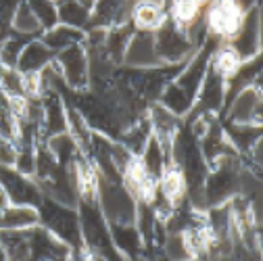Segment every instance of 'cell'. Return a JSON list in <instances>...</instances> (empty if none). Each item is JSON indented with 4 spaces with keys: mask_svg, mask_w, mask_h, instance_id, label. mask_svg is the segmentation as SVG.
<instances>
[{
    "mask_svg": "<svg viewBox=\"0 0 263 261\" xmlns=\"http://www.w3.org/2000/svg\"><path fill=\"white\" fill-rule=\"evenodd\" d=\"M219 42L213 38H205V42L199 46L186 63L184 67L180 69V73L167 84V88L163 90V94L159 96V103L163 107H167L176 117H188L194 101H196V94L201 90V84L207 76L209 69V61H211V52Z\"/></svg>",
    "mask_w": 263,
    "mask_h": 261,
    "instance_id": "cell-1",
    "label": "cell"
},
{
    "mask_svg": "<svg viewBox=\"0 0 263 261\" xmlns=\"http://www.w3.org/2000/svg\"><path fill=\"white\" fill-rule=\"evenodd\" d=\"M78 215L82 228L84 249L98 259L105 261H127L115 247L111 238V226L105 219L96 199H78Z\"/></svg>",
    "mask_w": 263,
    "mask_h": 261,
    "instance_id": "cell-2",
    "label": "cell"
},
{
    "mask_svg": "<svg viewBox=\"0 0 263 261\" xmlns=\"http://www.w3.org/2000/svg\"><path fill=\"white\" fill-rule=\"evenodd\" d=\"M38 223L69 249H84L80 215L76 207L61 205L52 199L42 197L38 205Z\"/></svg>",
    "mask_w": 263,
    "mask_h": 261,
    "instance_id": "cell-3",
    "label": "cell"
},
{
    "mask_svg": "<svg viewBox=\"0 0 263 261\" xmlns=\"http://www.w3.org/2000/svg\"><path fill=\"white\" fill-rule=\"evenodd\" d=\"M96 201H98V207H101L105 219L109 221V226L134 223L138 199L129 192V188L123 184V180H109V178L98 176Z\"/></svg>",
    "mask_w": 263,
    "mask_h": 261,
    "instance_id": "cell-4",
    "label": "cell"
},
{
    "mask_svg": "<svg viewBox=\"0 0 263 261\" xmlns=\"http://www.w3.org/2000/svg\"><path fill=\"white\" fill-rule=\"evenodd\" d=\"M242 7L236 0H209L203 13V25L207 36L217 42H230L245 19Z\"/></svg>",
    "mask_w": 263,
    "mask_h": 261,
    "instance_id": "cell-5",
    "label": "cell"
},
{
    "mask_svg": "<svg viewBox=\"0 0 263 261\" xmlns=\"http://www.w3.org/2000/svg\"><path fill=\"white\" fill-rule=\"evenodd\" d=\"M155 48L163 65H184L196 50V44L184 29L174 25L170 19L159 31H155Z\"/></svg>",
    "mask_w": 263,
    "mask_h": 261,
    "instance_id": "cell-6",
    "label": "cell"
},
{
    "mask_svg": "<svg viewBox=\"0 0 263 261\" xmlns=\"http://www.w3.org/2000/svg\"><path fill=\"white\" fill-rule=\"evenodd\" d=\"M54 67L65 82L67 90L80 92L90 86V65H88V50L84 44L71 46L67 50H61L52 59Z\"/></svg>",
    "mask_w": 263,
    "mask_h": 261,
    "instance_id": "cell-7",
    "label": "cell"
},
{
    "mask_svg": "<svg viewBox=\"0 0 263 261\" xmlns=\"http://www.w3.org/2000/svg\"><path fill=\"white\" fill-rule=\"evenodd\" d=\"M226 103H228V82L223 78H219L211 67L207 69V76L201 84V90L196 94V101L188 113V119L190 117H201V115H207V117H219L221 111L226 109Z\"/></svg>",
    "mask_w": 263,
    "mask_h": 261,
    "instance_id": "cell-8",
    "label": "cell"
},
{
    "mask_svg": "<svg viewBox=\"0 0 263 261\" xmlns=\"http://www.w3.org/2000/svg\"><path fill=\"white\" fill-rule=\"evenodd\" d=\"M0 188L5 190L9 203L38 207L42 201L40 186L34 178H29L15 167H0Z\"/></svg>",
    "mask_w": 263,
    "mask_h": 261,
    "instance_id": "cell-9",
    "label": "cell"
},
{
    "mask_svg": "<svg viewBox=\"0 0 263 261\" xmlns=\"http://www.w3.org/2000/svg\"><path fill=\"white\" fill-rule=\"evenodd\" d=\"M261 86H247L228 99L226 119L228 123L261 125Z\"/></svg>",
    "mask_w": 263,
    "mask_h": 261,
    "instance_id": "cell-10",
    "label": "cell"
},
{
    "mask_svg": "<svg viewBox=\"0 0 263 261\" xmlns=\"http://www.w3.org/2000/svg\"><path fill=\"white\" fill-rule=\"evenodd\" d=\"M134 0H94L88 29H115L129 23Z\"/></svg>",
    "mask_w": 263,
    "mask_h": 261,
    "instance_id": "cell-11",
    "label": "cell"
},
{
    "mask_svg": "<svg viewBox=\"0 0 263 261\" xmlns=\"http://www.w3.org/2000/svg\"><path fill=\"white\" fill-rule=\"evenodd\" d=\"M157 65H163L159 61L157 48H155V34H148V31H136L132 34L123 59H121V67L127 69H148V67H157Z\"/></svg>",
    "mask_w": 263,
    "mask_h": 261,
    "instance_id": "cell-12",
    "label": "cell"
},
{
    "mask_svg": "<svg viewBox=\"0 0 263 261\" xmlns=\"http://www.w3.org/2000/svg\"><path fill=\"white\" fill-rule=\"evenodd\" d=\"M230 44L234 46L242 61H251L261 54V7L245 13V19Z\"/></svg>",
    "mask_w": 263,
    "mask_h": 261,
    "instance_id": "cell-13",
    "label": "cell"
},
{
    "mask_svg": "<svg viewBox=\"0 0 263 261\" xmlns=\"http://www.w3.org/2000/svg\"><path fill=\"white\" fill-rule=\"evenodd\" d=\"M167 19H170L167 9L163 7L161 0H134V7H132V15H129V25L136 31L155 34V31H159L167 23Z\"/></svg>",
    "mask_w": 263,
    "mask_h": 261,
    "instance_id": "cell-14",
    "label": "cell"
},
{
    "mask_svg": "<svg viewBox=\"0 0 263 261\" xmlns=\"http://www.w3.org/2000/svg\"><path fill=\"white\" fill-rule=\"evenodd\" d=\"M146 117H148V123H151L153 136L157 140H161L163 144L170 148L174 134L178 132V127L182 125V119L176 117L167 107H163L159 101L157 103H151L146 107Z\"/></svg>",
    "mask_w": 263,
    "mask_h": 261,
    "instance_id": "cell-15",
    "label": "cell"
},
{
    "mask_svg": "<svg viewBox=\"0 0 263 261\" xmlns=\"http://www.w3.org/2000/svg\"><path fill=\"white\" fill-rule=\"evenodd\" d=\"M223 134L240 159L249 157L261 144V125L255 123H226Z\"/></svg>",
    "mask_w": 263,
    "mask_h": 261,
    "instance_id": "cell-16",
    "label": "cell"
},
{
    "mask_svg": "<svg viewBox=\"0 0 263 261\" xmlns=\"http://www.w3.org/2000/svg\"><path fill=\"white\" fill-rule=\"evenodd\" d=\"M52 59H54L52 50L40 38H34V40H29L25 44V48L21 50L15 67L23 76H36V73H40V71H44L48 67V65L52 63Z\"/></svg>",
    "mask_w": 263,
    "mask_h": 261,
    "instance_id": "cell-17",
    "label": "cell"
},
{
    "mask_svg": "<svg viewBox=\"0 0 263 261\" xmlns=\"http://www.w3.org/2000/svg\"><path fill=\"white\" fill-rule=\"evenodd\" d=\"M38 226V207L13 205L0 209V232H25Z\"/></svg>",
    "mask_w": 263,
    "mask_h": 261,
    "instance_id": "cell-18",
    "label": "cell"
},
{
    "mask_svg": "<svg viewBox=\"0 0 263 261\" xmlns=\"http://www.w3.org/2000/svg\"><path fill=\"white\" fill-rule=\"evenodd\" d=\"M57 19L63 25L86 31L90 27V11L94 0H54Z\"/></svg>",
    "mask_w": 263,
    "mask_h": 261,
    "instance_id": "cell-19",
    "label": "cell"
},
{
    "mask_svg": "<svg viewBox=\"0 0 263 261\" xmlns=\"http://www.w3.org/2000/svg\"><path fill=\"white\" fill-rule=\"evenodd\" d=\"M138 163L146 176L159 180V176L170 165V148L161 140H157L155 136H151L148 142L144 144L142 153L138 155Z\"/></svg>",
    "mask_w": 263,
    "mask_h": 261,
    "instance_id": "cell-20",
    "label": "cell"
},
{
    "mask_svg": "<svg viewBox=\"0 0 263 261\" xmlns=\"http://www.w3.org/2000/svg\"><path fill=\"white\" fill-rule=\"evenodd\" d=\"M40 40L52 50V54H57V52L67 50L71 46L84 44L86 42V31L76 29V27H69V25H63V23H57L50 29H44L42 31Z\"/></svg>",
    "mask_w": 263,
    "mask_h": 261,
    "instance_id": "cell-21",
    "label": "cell"
},
{
    "mask_svg": "<svg viewBox=\"0 0 263 261\" xmlns=\"http://www.w3.org/2000/svg\"><path fill=\"white\" fill-rule=\"evenodd\" d=\"M111 238H113L117 251L127 261H138L142 257V238H140L138 228L134 223L111 226Z\"/></svg>",
    "mask_w": 263,
    "mask_h": 261,
    "instance_id": "cell-22",
    "label": "cell"
},
{
    "mask_svg": "<svg viewBox=\"0 0 263 261\" xmlns=\"http://www.w3.org/2000/svg\"><path fill=\"white\" fill-rule=\"evenodd\" d=\"M245 61L240 59V54L234 50V46L230 42H219L213 52H211V61H209V67L219 76L223 78L226 82L232 80V76L238 71V67Z\"/></svg>",
    "mask_w": 263,
    "mask_h": 261,
    "instance_id": "cell-23",
    "label": "cell"
},
{
    "mask_svg": "<svg viewBox=\"0 0 263 261\" xmlns=\"http://www.w3.org/2000/svg\"><path fill=\"white\" fill-rule=\"evenodd\" d=\"M186 192H188V186H186L184 176L174 165H167L165 172L159 176V194L172 207H176L178 203L186 199Z\"/></svg>",
    "mask_w": 263,
    "mask_h": 261,
    "instance_id": "cell-24",
    "label": "cell"
},
{
    "mask_svg": "<svg viewBox=\"0 0 263 261\" xmlns=\"http://www.w3.org/2000/svg\"><path fill=\"white\" fill-rule=\"evenodd\" d=\"M159 259H163V261H194L201 257H196V253L190 247L184 232H167L165 240H163V247H161Z\"/></svg>",
    "mask_w": 263,
    "mask_h": 261,
    "instance_id": "cell-25",
    "label": "cell"
},
{
    "mask_svg": "<svg viewBox=\"0 0 263 261\" xmlns=\"http://www.w3.org/2000/svg\"><path fill=\"white\" fill-rule=\"evenodd\" d=\"M132 34H134V27L127 23V25H121V27L105 31V36H103V44L101 46H103L105 54L115 65H119V67H121V59H123V52H125V46H127Z\"/></svg>",
    "mask_w": 263,
    "mask_h": 261,
    "instance_id": "cell-26",
    "label": "cell"
},
{
    "mask_svg": "<svg viewBox=\"0 0 263 261\" xmlns=\"http://www.w3.org/2000/svg\"><path fill=\"white\" fill-rule=\"evenodd\" d=\"M11 29L17 31V34H21V36H25V38H40L42 31H44L40 21L36 19V15L31 13V9L25 5V0H21L19 7L13 13Z\"/></svg>",
    "mask_w": 263,
    "mask_h": 261,
    "instance_id": "cell-27",
    "label": "cell"
},
{
    "mask_svg": "<svg viewBox=\"0 0 263 261\" xmlns=\"http://www.w3.org/2000/svg\"><path fill=\"white\" fill-rule=\"evenodd\" d=\"M25 5L31 9V13L36 15V19L40 21L42 29H50L52 25L59 23L54 0H25Z\"/></svg>",
    "mask_w": 263,
    "mask_h": 261,
    "instance_id": "cell-28",
    "label": "cell"
},
{
    "mask_svg": "<svg viewBox=\"0 0 263 261\" xmlns=\"http://www.w3.org/2000/svg\"><path fill=\"white\" fill-rule=\"evenodd\" d=\"M17 140L0 134V167H15L17 161Z\"/></svg>",
    "mask_w": 263,
    "mask_h": 261,
    "instance_id": "cell-29",
    "label": "cell"
},
{
    "mask_svg": "<svg viewBox=\"0 0 263 261\" xmlns=\"http://www.w3.org/2000/svg\"><path fill=\"white\" fill-rule=\"evenodd\" d=\"M65 261H92V255L86 249H71Z\"/></svg>",
    "mask_w": 263,
    "mask_h": 261,
    "instance_id": "cell-30",
    "label": "cell"
},
{
    "mask_svg": "<svg viewBox=\"0 0 263 261\" xmlns=\"http://www.w3.org/2000/svg\"><path fill=\"white\" fill-rule=\"evenodd\" d=\"M236 3L242 7V11H251L255 7H261V0H236Z\"/></svg>",
    "mask_w": 263,
    "mask_h": 261,
    "instance_id": "cell-31",
    "label": "cell"
},
{
    "mask_svg": "<svg viewBox=\"0 0 263 261\" xmlns=\"http://www.w3.org/2000/svg\"><path fill=\"white\" fill-rule=\"evenodd\" d=\"M9 205V199H7V194H5V190L3 188H0V209H3V207H7Z\"/></svg>",
    "mask_w": 263,
    "mask_h": 261,
    "instance_id": "cell-32",
    "label": "cell"
},
{
    "mask_svg": "<svg viewBox=\"0 0 263 261\" xmlns=\"http://www.w3.org/2000/svg\"><path fill=\"white\" fill-rule=\"evenodd\" d=\"M0 261H9V255H7L5 247H3V243H0Z\"/></svg>",
    "mask_w": 263,
    "mask_h": 261,
    "instance_id": "cell-33",
    "label": "cell"
},
{
    "mask_svg": "<svg viewBox=\"0 0 263 261\" xmlns=\"http://www.w3.org/2000/svg\"><path fill=\"white\" fill-rule=\"evenodd\" d=\"M161 3H163V7L167 9V7H170V3H172V0H161Z\"/></svg>",
    "mask_w": 263,
    "mask_h": 261,
    "instance_id": "cell-34",
    "label": "cell"
},
{
    "mask_svg": "<svg viewBox=\"0 0 263 261\" xmlns=\"http://www.w3.org/2000/svg\"><path fill=\"white\" fill-rule=\"evenodd\" d=\"M92 261H105V259H98V257H92Z\"/></svg>",
    "mask_w": 263,
    "mask_h": 261,
    "instance_id": "cell-35",
    "label": "cell"
},
{
    "mask_svg": "<svg viewBox=\"0 0 263 261\" xmlns=\"http://www.w3.org/2000/svg\"><path fill=\"white\" fill-rule=\"evenodd\" d=\"M138 261H148V259H142V257H140V259H138Z\"/></svg>",
    "mask_w": 263,
    "mask_h": 261,
    "instance_id": "cell-36",
    "label": "cell"
},
{
    "mask_svg": "<svg viewBox=\"0 0 263 261\" xmlns=\"http://www.w3.org/2000/svg\"><path fill=\"white\" fill-rule=\"evenodd\" d=\"M44 261H54V259H44Z\"/></svg>",
    "mask_w": 263,
    "mask_h": 261,
    "instance_id": "cell-37",
    "label": "cell"
}]
</instances>
